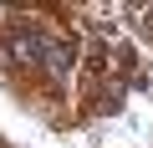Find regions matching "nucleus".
I'll return each instance as SVG.
<instances>
[{
  "label": "nucleus",
  "instance_id": "f257e3e1",
  "mask_svg": "<svg viewBox=\"0 0 153 148\" xmlns=\"http://www.w3.org/2000/svg\"><path fill=\"white\" fill-rule=\"evenodd\" d=\"M41 56H46V36L41 31H10L5 41H0V61L5 66H41Z\"/></svg>",
  "mask_w": 153,
  "mask_h": 148
},
{
  "label": "nucleus",
  "instance_id": "f03ea898",
  "mask_svg": "<svg viewBox=\"0 0 153 148\" xmlns=\"http://www.w3.org/2000/svg\"><path fill=\"white\" fill-rule=\"evenodd\" d=\"M71 61H76V41H71V36H66V41H46L41 66L51 71V77H66V71H71Z\"/></svg>",
  "mask_w": 153,
  "mask_h": 148
}]
</instances>
